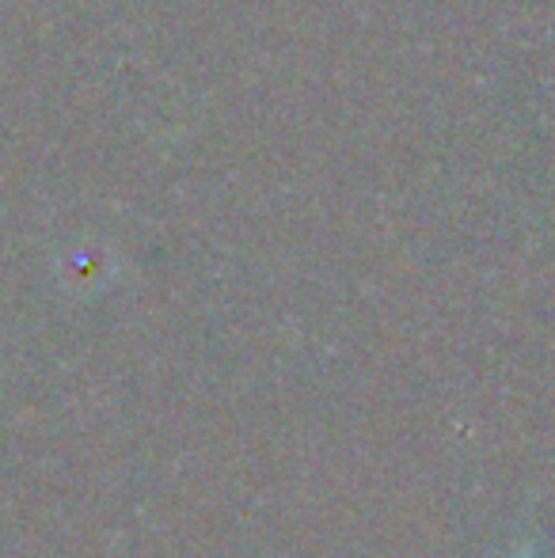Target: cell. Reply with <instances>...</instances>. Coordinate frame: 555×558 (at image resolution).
I'll return each mask as SVG.
<instances>
[{"instance_id": "6da1fadb", "label": "cell", "mask_w": 555, "mask_h": 558, "mask_svg": "<svg viewBox=\"0 0 555 558\" xmlns=\"http://www.w3.org/2000/svg\"><path fill=\"white\" fill-rule=\"evenodd\" d=\"M521 558H526V555H521ZM529 558H533V555H529Z\"/></svg>"}]
</instances>
